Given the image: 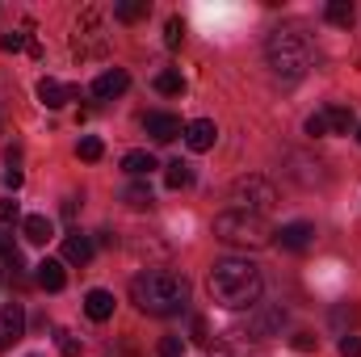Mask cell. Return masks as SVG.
Segmentation results:
<instances>
[{"instance_id":"1","label":"cell","mask_w":361,"mask_h":357,"mask_svg":"<svg viewBox=\"0 0 361 357\" xmlns=\"http://www.w3.org/2000/svg\"><path fill=\"white\" fill-rule=\"evenodd\" d=\"M130 303L143 315H156V320L180 315L189 307V282L173 269H143L130 282Z\"/></svg>"},{"instance_id":"2","label":"cell","mask_w":361,"mask_h":357,"mask_svg":"<svg viewBox=\"0 0 361 357\" xmlns=\"http://www.w3.org/2000/svg\"><path fill=\"white\" fill-rule=\"evenodd\" d=\"M261 290H265V277H261V269L252 265L248 257H223L210 269V298L219 307H227V311L257 307Z\"/></svg>"},{"instance_id":"3","label":"cell","mask_w":361,"mask_h":357,"mask_svg":"<svg viewBox=\"0 0 361 357\" xmlns=\"http://www.w3.org/2000/svg\"><path fill=\"white\" fill-rule=\"evenodd\" d=\"M265 63L281 85H298L311 72V42L298 30H273L265 38Z\"/></svg>"},{"instance_id":"4","label":"cell","mask_w":361,"mask_h":357,"mask_svg":"<svg viewBox=\"0 0 361 357\" xmlns=\"http://www.w3.org/2000/svg\"><path fill=\"white\" fill-rule=\"evenodd\" d=\"M214 240L227 244V248H265L273 240V231L261 214L223 210V214H214Z\"/></svg>"},{"instance_id":"5","label":"cell","mask_w":361,"mask_h":357,"mask_svg":"<svg viewBox=\"0 0 361 357\" xmlns=\"http://www.w3.org/2000/svg\"><path fill=\"white\" fill-rule=\"evenodd\" d=\"M227 202H231V210H244V214H261V219H265L273 206H277V189H273V181L248 173V177L231 181Z\"/></svg>"},{"instance_id":"6","label":"cell","mask_w":361,"mask_h":357,"mask_svg":"<svg viewBox=\"0 0 361 357\" xmlns=\"http://www.w3.org/2000/svg\"><path fill=\"white\" fill-rule=\"evenodd\" d=\"M72 55L76 59H105L109 55V34L97 8H85L72 25Z\"/></svg>"},{"instance_id":"7","label":"cell","mask_w":361,"mask_h":357,"mask_svg":"<svg viewBox=\"0 0 361 357\" xmlns=\"http://www.w3.org/2000/svg\"><path fill=\"white\" fill-rule=\"evenodd\" d=\"M273 240H277L286 253H307V248L315 244V227H311L307 219H294V223H286L281 231H273Z\"/></svg>"},{"instance_id":"8","label":"cell","mask_w":361,"mask_h":357,"mask_svg":"<svg viewBox=\"0 0 361 357\" xmlns=\"http://www.w3.org/2000/svg\"><path fill=\"white\" fill-rule=\"evenodd\" d=\"M25 337V307L21 303H4L0 307V349L17 345Z\"/></svg>"},{"instance_id":"9","label":"cell","mask_w":361,"mask_h":357,"mask_svg":"<svg viewBox=\"0 0 361 357\" xmlns=\"http://www.w3.org/2000/svg\"><path fill=\"white\" fill-rule=\"evenodd\" d=\"M143 131H147L156 143H173L177 135H185L180 118H177V114H164V109H152V114L143 118Z\"/></svg>"},{"instance_id":"10","label":"cell","mask_w":361,"mask_h":357,"mask_svg":"<svg viewBox=\"0 0 361 357\" xmlns=\"http://www.w3.org/2000/svg\"><path fill=\"white\" fill-rule=\"evenodd\" d=\"M76 97H80L76 85H59L55 76H42V80H38V101H42L47 109H59V105H68V101H76Z\"/></svg>"},{"instance_id":"11","label":"cell","mask_w":361,"mask_h":357,"mask_svg":"<svg viewBox=\"0 0 361 357\" xmlns=\"http://www.w3.org/2000/svg\"><path fill=\"white\" fill-rule=\"evenodd\" d=\"M214 139H219V126H214L210 118H193V122L185 126V147H189V152H210Z\"/></svg>"},{"instance_id":"12","label":"cell","mask_w":361,"mask_h":357,"mask_svg":"<svg viewBox=\"0 0 361 357\" xmlns=\"http://www.w3.org/2000/svg\"><path fill=\"white\" fill-rule=\"evenodd\" d=\"M281 324H286V307H269V311H261L257 320H252V328L244 332V337H252V341H269L281 332Z\"/></svg>"},{"instance_id":"13","label":"cell","mask_w":361,"mask_h":357,"mask_svg":"<svg viewBox=\"0 0 361 357\" xmlns=\"http://www.w3.org/2000/svg\"><path fill=\"white\" fill-rule=\"evenodd\" d=\"M126 89H130V76H126L122 68H109V72H101V76L92 80V97H101V101H109V97H122Z\"/></svg>"},{"instance_id":"14","label":"cell","mask_w":361,"mask_h":357,"mask_svg":"<svg viewBox=\"0 0 361 357\" xmlns=\"http://www.w3.org/2000/svg\"><path fill=\"white\" fill-rule=\"evenodd\" d=\"M38 273H34V282L42 286V290H51V294H59L63 286H68V273H63V261H38Z\"/></svg>"},{"instance_id":"15","label":"cell","mask_w":361,"mask_h":357,"mask_svg":"<svg viewBox=\"0 0 361 357\" xmlns=\"http://www.w3.org/2000/svg\"><path fill=\"white\" fill-rule=\"evenodd\" d=\"M63 261H68V265H89L92 261V240L89 236H80V231L63 236Z\"/></svg>"},{"instance_id":"16","label":"cell","mask_w":361,"mask_h":357,"mask_svg":"<svg viewBox=\"0 0 361 357\" xmlns=\"http://www.w3.org/2000/svg\"><path fill=\"white\" fill-rule=\"evenodd\" d=\"M85 315H89L92 324H105L114 315V294L109 290H89L85 294Z\"/></svg>"},{"instance_id":"17","label":"cell","mask_w":361,"mask_h":357,"mask_svg":"<svg viewBox=\"0 0 361 357\" xmlns=\"http://www.w3.org/2000/svg\"><path fill=\"white\" fill-rule=\"evenodd\" d=\"M122 202H126L130 210H152V206H156V193H152L147 181H130V185L122 189Z\"/></svg>"},{"instance_id":"18","label":"cell","mask_w":361,"mask_h":357,"mask_svg":"<svg viewBox=\"0 0 361 357\" xmlns=\"http://www.w3.org/2000/svg\"><path fill=\"white\" fill-rule=\"evenodd\" d=\"M21 236H25L30 244H47V240L55 236V223H51L47 214H30V219H21Z\"/></svg>"},{"instance_id":"19","label":"cell","mask_w":361,"mask_h":357,"mask_svg":"<svg viewBox=\"0 0 361 357\" xmlns=\"http://www.w3.org/2000/svg\"><path fill=\"white\" fill-rule=\"evenodd\" d=\"M122 169H126L135 181H147V173H152V169H160V164H156V156H152V152H126V156H122Z\"/></svg>"},{"instance_id":"20","label":"cell","mask_w":361,"mask_h":357,"mask_svg":"<svg viewBox=\"0 0 361 357\" xmlns=\"http://www.w3.org/2000/svg\"><path fill=\"white\" fill-rule=\"evenodd\" d=\"M324 118H328V135H349L353 131V109L349 105H328Z\"/></svg>"},{"instance_id":"21","label":"cell","mask_w":361,"mask_h":357,"mask_svg":"<svg viewBox=\"0 0 361 357\" xmlns=\"http://www.w3.org/2000/svg\"><path fill=\"white\" fill-rule=\"evenodd\" d=\"M324 17H328V25H353L357 21V8L349 4V0H328V8H324Z\"/></svg>"},{"instance_id":"22","label":"cell","mask_w":361,"mask_h":357,"mask_svg":"<svg viewBox=\"0 0 361 357\" xmlns=\"http://www.w3.org/2000/svg\"><path fill=\"white\" fill-rule=\"evenodd\" d=\"M147 13H152L147 0H118V4H114V17H118V21H143Z\"/></svg>"},{"instance_id":"23","label":"cell","mask_w":361,"mask_h":357,"mask_svg":"<svg viewBox=\"0 0 361 357\" xmlns=\"http://www.w3.org/2000/svg\"><path fill=\"white\" fill-rule=\"evenodd\" d=\"M76 156H80V160H89V164H97V160L105 156V143H101L97 135H85V139L76 143Z\"/></svg>"},{"instance_id":"24","label":"cell","mask_w":361,"mask_h":357,"mask_svg":"<svg viewBox=\"0 0 361 357\" xmlns=\"http://www.w3.org/2000/svg\"><path fill=\"white\" fill-rule=\"evenodd\" d=\"M156 89L164 92V97H177V92L185 89V80H180V72L169 68V72H160V76H156Z\"/></svg>"},{"instance_id":"25","label":"cell","mask_w":361,"mask_h":357,"mask_svg":"<svg viewBox=\"0 0 361 357\" xmlns=\"http://www.w3.org/2000/svg\"><path fill=\"white\" fill-rule=\"evenodd\" d=\"M164 181H169V189H185V185L193 181V169L177 160V164H169V177H164Z\"/></svg>"},{"instance_id":"26","label":"cell","mask_w":361,"mask_h":357,"mask_svg":"<svg viewBox=\"0 0 361 357\" xmlns=\"http://www.w3.org/2000/svg\"><path fill=\"white\" fill-rule=\"evenodd\" d=\"M180 42H185V25H180V17H169V25H164V47L177 51Z\"/></svg>"},{"instance_id":"27","label":"cell","mask_w":361,"mask_h":357,"mask_svg":"<svg viewBox=\"0 0 361 357\" xmlns=\"http://www.w3.org/2000/svg\"><path fill=\"white\" fill-rule=\"evenodd\" d=\"M25 42H30V38H25V30H8V34H0V51H8V55H13V51H21Z\"/></svg>"},{"instance_id":"28","label":"cell","mask_w":361,"mask_h":357,"mask_svg":"<svg viewBox=\"0 0 361 357\" xmlns=\"http://www.w3.org/2000/svg\"><path fill=\"white\" fill-rule=\"evenodd\" d=\"M307 135H311V139H319V135H328V118H324V109L307 118Z\"/></svg>"},{"instance_id":"29","label":"cell","mask_w":361,"mask_h":357,"mask_svg":"<svg viewBox=\"0 0 361 357\" xmlns=\"http://www.w3.org/2000/svg\"><path fill=\"white\" fill-rule=\"evenodd\" d=\"M185 353V341H180V337H164V341H160V357H180Z\"/></svg>"},{"instance_id":"30","label":"cell","mask_w":361,"mask_h":357,"mask_svg":"<svg viewBox=\"0 0 361 357\" xmlns=\"http://www.w3.org/2000/svg\"><path fill=\"white\" fill-rule=\"evenodd\" d=\"M341 357H361V337L345 332V337H341Z\"/></svg>"},{"instance_id":"31","label":"cell","mask_w":361,"mask_h":357,"mask_svg":"<svg viewBox=\"0 0 361 357\" xmlns=\"http://www.w3.org/2000/svg\"><path fill=\"white\" fill-rule=\"evenodd\" d=\"M59 353L63 357H80V341L72 332H59Z\"/></svg>"},{"instance_id":"32","label":"cell","mask_w":361,"mask_h":357,"mask_svg":"<svg viewBox=\"0 0 361 357\" xmlns=\"http://www.w3.org/2000/svg\"><path fill=\"white\" fill-rule=\"evenodd\" d=\"M290 345H294L298 353H315V345H319V341H315L311 332H294V341H290Z\"/></svg>"},{"instance_id":"33","label":"cell","mask_w":361,"mask_h":357,"mask_svg":"<svg viewBox=\"0 0 361 357\" xmlns=\"http://www.w3.org/2000/svg\"><path fill=\"white\" fill-rule=\"evenodd\" d=\"M0 223H17V202H13V198L0 202Z\"/></svg>"},{"instance_id":"34","label":"cell","mask_w":361,"mask_h":357,"mask_svg":"<svg viewBox=\"0 0 361 357\" xmlns=\"http://www.w3.org/2000/svg\"><path fill=\"white\" fill-rule=\"evenodd\" d=\"M193 341H197V345H210V332H206V320H193Z\"/></svg>"},{"instance_id":"35","label":"cell","mask_w":361,"mask_h":357,"mask_svg":"<svg viewBox=\"0 0 361 357\" xmlns=\"http://www.w3.org/2000/svg\"><path fill=\"white\" fill-rule=\"evenodd\" d=\"M21 181H25L21 169H8V173H4V185H8V189H21Z\"/></svg>"},{"instance_id":"36","label":"cell","mask_w":361,"mask_h":357,"mask_svg":"<svg viewBox=\"0 0 361 357\" xmlns=\"http://www.w3.org/2000/svg\"><path fill=\"white\" fill-rule=\"evenodd\" d=\"M97 244H101V248H114V244H118V231H97Z\"/></svg>"},{"instance_id":"37","label":"cell","mask_w":361,"mask_h":357,"mask_svg":"<svg viewBox=\"0 0 361 357\" xmlns=\"http://www.w3.org/2000/svg\"><path fill=\"white\" fill-rule=\"evenodd\" d=\"M4 253H8V240H4V236H0V257H4Z\"/></svg>"},{"instance_id":"38","label":"cell","mask_w":361,"mask_h":357,"mask_svg":"<svg viewBox=\"0 0 361 357\" xmlns=\"http://www.w3.org/2000/svg\"><path fill=\"white\" fill-rule=\"evenodd\" d=\"M357 143H361V126H357Z\"/></svg>"},{"instance_id":"39","label":"cell","mask_w":361,"mask_h":357,"mask_svg":"<svg viewBox=\"0 0 361 357\" xmlns=\"http://www.w3.org/2000/svg\"><path fill=\"white\" fill-rule=\"evenodd\" d=\"M30 357H38V353H30Z\"/></svg>"}]
</instances>
